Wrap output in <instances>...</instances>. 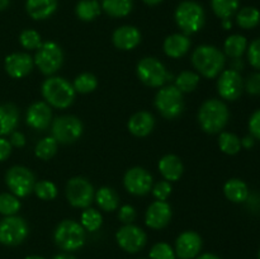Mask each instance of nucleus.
I'll use <instances>...</instances> for the list:
<instances>
[{
    "mask_svg": "<svg viewBox=\"0 0 260 259\" xmlns=\"http://www.w3.org/2000/svg\"><path fill=\"white\" fill-rule=\"evenodd\" d=\"M225 53L212 45H201L193 51L192 63L198 73L207 79L220 75L225 66Z\"/></svg>",
    "mask_w": 260,
    "mask_h": 259,
    "instance_id": "obj_1",
    "label": "nucleus"
},
{
    "mask_svg": "<svg viewBox=\"0 0 260 259\" xmlns=\"http://www.w3.org/2000/svg\"><path fill=\"white\" fill-rule=\"evenodd\" d=\"M229 108L220 99H207L198 111V122L207 134H218L229 122Z\"/></svg>",
    "mask_w": 260,
    "mask_h": 259,
    "instance_id": "obj_2",
    "label": "nucleus"
},
{
    "mask_svg": "<svg viewBox=\"0 0 260 259\" xmlns=\"http://www.w3.org/2000/svg\"><path fill=\"white\" fill-rule=\"evenodd\" d=\"M75 94L73 84L61 76H50L42 84V95L46 103L57 109L69 108L75 99Z\"/></svg>",
    "mask_w": 260,
    "mask_h": 259,
    "instance_id": "obj_3",
    "label": "nucleus"
},
{
    "mask_svg": "<svg viewBox=\"0 0 260 259\" xmlns=\"http://www.w3.org/2000/svg\"><path fill=\"white\" fill-rule=\"evenodd\" d=\"M175 22L184 35H194L203 28L206 13L201 4L193 0H184L177 7L174 13Z\"/></svg>",
    "mask_w": 260,
    "mask_h": 259,
    "instance_id": "obj_4",
    "label": "nucleus"
},
{
    "mask_svg": "<svg viewBox=\"0 0 260 259\" xmlns=\"http://www.w3.org/2000/svg\"><path fill=\"white\" fill-rule=\"evenodd\" d=\"M53 240L61 250L75 251L83 248L85 244L86 231L76 221L63 220L55 229Z\"/></svg>",
    "mask_w": 260,
    "mask_h": 259,
    "instance_id": "obj_5",
    "label": "nucleus"
},
{
    "mask_svg": "<svg viewBox=\"0 0 260 259\" xmlns=\"http://www.w3.org/2000/svg\"><path fill=\"white\" fill-rule=\"evenodd\" d=\"M155 107L164 118H177L184 109L183 93L175 85L161 86L155 96Z\"/></svg>",
    "mask_w": 260,
    "mask_h": 259,
    "instance_id": "obj_6",
    "label": "nucleus"
},
{
    "mask_svg": "<svg viewBox=\"0 0 260 259\" xmlns=\"http://www.w3.org/2000/svg\"><path fill=\"white\" fill-rule=\"evenodd\" d=\"M140 80L151 88H160L172 78L164 63L156 57H144L140 60L136 68Z\"/></svg>",
    "mask_w": 260,
    "mask_h": 259,
    "instance_id": "obj_7",
    "label": "nucleus"
},
{
    "mask_svg": "<svg viewBox=\"0 0 260 259\" xmlns=\"http://www.w3.org/2000/svg\"><path fill=\"white\" fill-rule=\"evenodd\" d=\"M33 61L41 73L45 75H53L62 66L63 52L57 43L48 41V42L42 43L40 48H37Z\"/></svg>",
    "mask_w": 260,
    "mask_h": 259,
    "instance_id": "obj_8",
    "label": "nucleus"
},
{
    "mask_svg": "<svg viewBox=\"0 0 260 259\" xmlns=\"http://www.w3.org/2000/svg\"><path fill=\"white\" fill-rule=\"evenodd\" d=\"M5 183L13 195L17 197H25L35 189L36 178L28 168L15 165L7 172Z\"/></svg>",
    "mask_w": 260,
    "mask_h": 259,
    "instance_id": "obj_9",
    "label": "nucleus"
},
{
    "mask_svg": "<svg viewBox=\"0 0 260 259\" xmlns=\"http://www.w3.org/2000/svg\"><path fill=\"white\" fill-rule=\"evenodd\" d=\"M83 123L75 116H60L52 122V137L57 144H73L83 135Z\"/></svg>",
    "mask_w": 260,
    "mask_h": 259,
    "instance_id": "obj_10",
    "label": "nucleus"
},
{
    "mask_svg": "<svg viewBox=\"0 0 260 259\" xmlns=\"http://www.w3.org/2000/svg\"><path fill=\"white\" fill-rule=\"evenodd\" d=\"M65 193L69 203L76 208H88L95 196L91 183L83 177L71 178L66 184Z\"/></svg>",
    "mask_w": 260,
    "mask_h": 259,
    "instance_id": "obj_11",
    "label": "nucleus"
},
{
    "mask_svg": "<svg viewBox=\"0 0 260 259\" xmlns=\"http://www.w3.org/2000/svg\"><path fill=\"white\" fill-rule=\"evenodd\" d=\"M28 236V225L19 216H5L0 221V244L15 246L22 244Z\"/></svg>",
    "mask_w": 260,
    "mask_h": 259,
    "instance_id": "obj_12",
    "label": "nucleus"
},
{
    "mask_svg": "<svg viewBox=\"0 0 260 259\" xmlns=\"http://www.w3.org/2000/svg\"><path fill=\"white\" fill-rule=\"evenodd\" d=\"M116 240L124 251L135 254L145 248L147 243V236L141 228L128 223L118 229L116 234Z\"/></svg>",
    "mask_w": 260,
    "mask_h": 259,
    "instance_id": "obj_13",
    "label": "nucleus"
},
{
    "mask_svg": "<svg viewBox=\"0 0 260 259\" xmlns=\"http://www.w3.org/2000/svg\"><path fill=\"white\" fill-rule=\"evenodd\" d=\"M217 91L225 101H236L244 91V79L240 73L233 69L223 70L217 80Z\"/></svg>",
    "mask_w": 260,
    "mask_h": 259,
    "instance_id": "obj_14",
    "label": "nucleus"
},
{
    "mask_svg": "<svg viewBox=\"0 0 260 259\" xmlns=\"http://www.w3.org/2000/svg\"><path fill=\"white\" fill-rule=\"evenodd\" d=\"M124 188L134 196H145L152 188V175L141 167L131 168L123 177Z\"/></svg>",
    "mask_w": 260,
    "mask_h": 259,
    "instance_id": "obj_15",
    "label": "nucleus"
},
{
    "mask_svg": "<svg viewBox=\"0 0 260 259\" xmlns=\"http://www.w3.org/2000/svg\"><path fill=\"white\" fill-rule=\"evenodd\" d=\"M202 238L196 231H184L175 240V255L180 259H193L202 249Z\"/></svg>",
    "mask_w": 260,
    "mask_h": 259,
    "instance_id": "obj_16",
    "label": "nucleus"
},
{
    "mask_svg": "<svg viewBox=\"0 0 260 259\" xmlns=\"http://www.w3.org/2000/svg\"><path fill=\"white\" fill-rule=\"evenodd\" d=\"M172 207L165 201H155L147 207L145 222L150 229L160 230L168 226L172 220Z\"/></svg>",
    "mask_w": 260,
    "mask_h": 259,
    "instance_id": "obj_17",
    "label": "nucleus"
},
{
    "mask_svg": "<svg viewBox=\"0 0 260 259\" xmlns=\"http://www.w3.org/2000/svg\"><path fill=\"white\" fill-rule=\"evenodd\" d=\"M35 61L33 57L24 52L10 53L5 57L4 66L8 75L14 79H22L32 71Z\"/></svg>",
    "mask_w": 260,
    "mask_h": 259,
    "instance_id": "obj_18",
    "label": "nucleus"
},
{
    "mask_svg": "<svg viewBox=\"0 0 260 259\" xmlns=\"http://www.w3.org/2000/svg\"><path fill=\"white\" fill-rule=\"evenodd\" d=\"M25 122L33 130H43L47 128L52 122V111L51 107L46 102H36L28 108Z\"/></svg>",
    "mask_w": 260,
    "mask_h": 259,
    "instance_id": "obj_19",
    "label": "nucleus"
},
{
    "mask_svg": "<svg viewBox=\"0 0 260 259\" xmlns=\"http://www.w3.org/2000/svg\"><path fill=\"white\" fill-rule=\"evenodd\" d=\"M112 40L114 46L119 50L131 51L141 42V33L134 25H122L114 30Z\"/></svg>",
    "mask_w": 260,
    "mask_h": 259,
    "instance_id": "obj_20",
    "label": "nucleus"
},
{
    "mask_svg": "<svg viewBox=\"0 0 260 259\" xmlns=\"http://www.w3.org/2000/svg\"><path fill=\"white\" fill-rule=\"evenodd\" d=\"M127 127L134 136L145 137L151 134L154 130L155 118L150 112L140 111L129 118Z\"/></svg>",
    "mask_w": 260,
    "mask_h": 259,
    "instance_id": "obj_21",
    "label": "nucleus"
},
{
    "mask_svg": "<svg viewBox=\"0 0 260 259\" xmlns=\"http://www.w3.org/2000/svg\"><path fill=\"white\" fill-rule=\"evenodd\" d=\"M190 42L189 37L184 33H174L165 38L164 41V52L167 56L173 58H179L184 56L189 51Z\"/></svg>",
    "mask_w": 260,
    "mask_h": 259,
    "instance_id": "obj_22",
    "label": "nucleus"
},
{
    "mask_svg": "<svg viewBox=\"0 0 260 259\" xmlns=\"http://www.w3.org/2000/svg\"><path fill=\"white\" fill-rule=\"evenodd\" d=\"M159 170L161 173L162 178L168 182H177L180 179L184 172V165L182 160L177 155H165L159 161Z\"/></svg>",
    "mask_w": 260,
    "mask_h": 259,
    "instance_id": "obj_23",
    "label": "nucleus"
},
{
    "mask_svg": "<svg viewBox=\"0 0 260 259\" xmlns=\"http://www.w3.org/2000/svg\"><path fill=\"white\" fill-rule=\"evenodd\" d=\"M57 9V0H27L25 10L35 20H43L50 18Z\"/></svg>",
    "mask_w": 260,
    "mask_h": 259,
    "instance_id": "obj_24",
    "label": "nucleus"
},
{
    "mask_svg": "<svg viewBox=\"0 0 260 259\" xmlns=\"http://www.w3.org/2000/svg\"><path fill=\"white\" fill-rule=\"evenodd\" d=\"M19 123V112L12 103L0 104V136L10 135Z\"/></svg>",
    "mask_w": 260,
    "mask_h": 259,
    "instance_id": "obj_25",
    "label": "nucleus"
},
{
    "mask_svg": "<svg viewBox=\"0 0 260 259\" xmlns=\"http://www.w3.org/2000/svg\"><path fill=\"white\" fill-rule=\"evenodd\" d=\"M223 193L226 198L234 203H243L249 198V188L244 180L233 178L223 185Z\"/></svg>",
    "mask_w": 260,
    "mask_h": 259,
    "instance_id": "obj_26",
    "label": "nucleus"
},
{
    "mask_svg": "<svg viewBox=\"0 0 260 259\" xmlns=\"http://www.w3.org/2000/svg\"><path fill=\"white\" fill-rule=\"evenodd\" d=\"M94 198H95L96 205L99 206V208L106 211V212L116 211L119 206V197L113 188H109V187L99 188V189L95 192Z\"/></svg>",
    "mask_w": 260,
    "mask_h": 259,
    "instance_id": "obj_27",
    "label": "nucleus"
},
{
    "mask_svg": "<svg viewBox=\"0 0 260 259\" xmlns=\"http://www.w3.org/2000/svg\"><path fill=\"white\" fill-rule=\"evenodd\" d=\"M102 9L112 18H123L132 12L134 0H102Z\"/></svg>",
    "mask_w": 260,
    "mask_h": 259,
    "instance_id": "obj_28",
    "label": "nucleus"
},
{
    "mask_svg": "<svg viewBox=\"0 0 260 259\" xmlns=\"http://www.w3.org/2000/svg\"><path fill=\"white\" fill-rule=\"evenodd\" d=\"M248 50V41L243 35H231L223 43L225 55L231 58H240Z\"/></svg>",
    "mask_w": 260,
    "mask_h": 259,
    "instance_id": "obj_29",
    "label": "nucleus"
},
{
    "mask_svg": "<svg viewBox=\"0 0 260 259\" xmlns=\"http://www.w3.org/2000/svg\"><path fill=\"white\" fill-rule=\"evenodd\" d=\"M102 12V7L98 0H80L75 7L78 18L84 22H91Z\"/></svg>",
    "mask_w": 260,
    "mask_h": 259,
    "instance_id": "obj_30",
    "label": "nucleus"
},
{
    "mask_svg": "<svg viewBox=\"0 0 260 259\" xmlns=\"http://www.w3.org/2000/svg\"><path fill=\"white\" fill-rule=\"evenodd\" d=\"M236 23L243 29H253L260 23V12L254 7H245L238 10Z\"/></svg>",
    "mask_w": 260,
    "mask_h": 259,
    "instance_id": "obj_31",
    "label": "nucleus"
},
{
    "mask_svg": "<svg viewBox=\"0 0 260 259\" xmlns=\"http://www.w3.org/2000/svg\"><path fill=\"white\" fill-rule=\"evenodd\" d=\"M240 7V0H211V8L218 18L231 19Z\"/></svg>",
    "mask_w": 260,
    "mask_h": 259,
    "instance_id": "obj_32",
    "label": "nucleus"
},
{
    "mask_svg": "<svg viewBox=\"0 0 260 259\" xmlns=\"http://www.w3.org/2000/svg\"><path fill=\"white\" fill-rule=\"evenodd\" d=\"M103 223V217L99 211L95 208H85L81 213L80 217V225L83 226L84 230L89 231V233H94V231L99 230Z\"/></svg>",
    "mask_w": 260,
    "mask_h": 259,
    "instance_id": "obj_33",
    "label": "nucleus"
},
{
    "mask_svg": "<svg viewBox=\"0 0 260 259\" xmlns=\"http://www.w3.org/2000/svg\"><path fill=\"white\" fill-rule=\"evenodd\" d=\"M200 84V75L194 71H183L175 78V86L182 93H190L196 90Z\"/></svg>",
    "mask_w": 260,
    "mask_h": 259,
    "instance_id": "obj_34",
    "label": "nucleus"
},
{
    "mask_svg": "<svg viewBox=\"0 0 260 259\" xmlns=\"http://www.w3.org/2000/svg\"><path fill=\"white\" fill-rule=\"evenodd\" d=\"M218 146L222 152L228 155H235L241 150V140L231 132H221L218 137Z\"/></svg>",
    "mask_w": 260,
    "mask_h": 259,
    "instance_id": "obj_35",
    "label": "nucleus"
},
{
    "mask_svg": "<svg viewBox=\"0 0 260 259\" xmlns=\"http://www.w3.org/2000/svg\"><path fill=\"white\" fill-rule=\"evenodd\" d=\"M57 141L52 136L45 137L36 145V156L41 160H50L51 157L55 156L56 151H57Z\"/></svg>",
    "mask_w": 260,
    "mask_h": 259,
    "instance_id": "obj_36",
    "label": "nucleus"
},
{
    "mask_svg": "<svg viewBox=\"0 0 260 259\" xmlns=\"http://www.w3.org/2000/svg\"><path fill=\"white\" fill-rule=\"evenodd\" d=\"M73 86L76 93L88 94L95 90L96 86H98V80H96L95 75H93V74L83 73L76 76Z\"/></svg>",
    "mask_w": 260,
    "mask_h": 259,
    "instance_id": "obj_37",
    "label": "nucleus"
},
{
    "mask_svg": "<svg viewBox=\"0 0 260 259\" xmlns=\"http://www.w3.org/2000/svg\"><path fill=\"white\" fill-rule=\"evenodd\" d=\"M20 210V202L13 193L0 195V213L4 216H14Z\"/></svg>",
    "mask_w": 260,
    "mask_h": 259,
    "instance_id": "obj_38",
    "label": "nucleus"
},
{
    "mask_svg": "<svg viewBox=\"0 0 260 259\" xmlns=\"http://www.w3.org/2000/svg\"><path fill=\"white\" fill-rule=\"evenodd\" d=\"M33 192L36 193L38 198L43 201H51L53 198H56L57 196V187L55 185V183L51 182V180H40L35 184V189Z\"/></svg>",
    "mask_w": 260,
    "mask_h": 259,
    "instance_id": "obj_39",
    "label": "nucleus"
},
{
    "mask_svg": "<svg viewBox=\"0 0 260 259\" xmlns=\"http://www.w3.org/2000/svg\"><path fill=\"white\" fill-rule=\"evenodd\" d=\"M19 42L25 50H37L42 45L41 35L35 29H24L19 36Z\"/></svg>",
    "mask_w": 260,
    "mask_h": 259,
    "instance_id": "obj_40",
    "label": "nucleus"
},
{
    "mask_svg": "<svg viewBox=\"0 0 260 259\" xmlns=\"http://www.w3.org/2000/svg\"><path fill=\"white\" fill-rule=\"evenodd\" d=\"M175 251L168 243H157L150 250V259H175Z\"/></svg>",
    "mask_w": 260,
    "mask_h": 259,
    "instance_id": "obj_41",
    "label": "nucleus"
},
{
    "mask_svg": "<svg viewBox=\"0 0 260 259\" xmlns=\"http://www.w3.org/2000/svg\"><path fill=\"white\" fill-rule=\"evenodd\" d=\"M173 187L170 184V182L168 180H161V182H157L154 187L151 188L152 196L156 198V201H167L168 197L172 195Z\"/></svg>",
    "mask_w": 260,
    "mask_h": 259,
    "instance_id": "obj_42",
    "label": "nucleus"
},
{
    "mask_svg": "<svg viewBox=\"0 0 260 259\" xmlns=\"http://www.w3.org/2000/svg\"><path fill=\"white\" fill-rule=\"evenodd\" d=\"M248 61L255 70L260 71V38L254 40L248 46Z\"/></svg>",
    "mask_w": 260,
    "mask_h": 259,
    "instance_id": "obj_43",
    "label": "nucleus"
},
{
    "mask_svg": "<svg viewBox=\"0 0 260 259\" xmlns=\"http://www.w3.org/2000/svg\"><path fill=\"white\" fill-rule=\"evenodd\" d=\"M244 90L248 91L250 95H260V73L250 74L244 81Z\"/></svg>",
    "mask_w": 260,
    "mask_h": 259,
    "instance_id": "obj_44",
    "label": "nucleus"
},
{
    "mask_svg": "<svg viewBox=\"0 0 260 259\" xmlns=\"http://www.w3.org/2000/svg\"><path fill=\"white\" fill-rule=\"evenodd\" d=\"M118 218L124 225L132 223L135 221V218H136V210L131 205L122 206L118 211Z\"/></svg>",
    "mask_w": 260,
    "mask_h": 259,
    "instance_id": "obj_45",
    "label": "nucleus"
},
{
    "mask_svg": "<svg viewBox=\"0 0 260 259\" xmlns=\"http://www.w3.org/2000/svg\"><path fill=\"white\" fill-rule=\"evenodd\" d=\"M249 131L255 140H260V109H256L249 118Z\"/></svg>",
    "mask_w": 260,
    "mask_h": 259,
    "instance_id": "obj_46",
    "label": "nucleus"
},
{
    "mask_svg": "<svg viewBox=\"0 0 260 259\" xmlns=\"http://www.w3.org/2000/svg\"><path fill=\"white\" fill-rule=\"evenodd\" d=\"M12 154V145H10L9 140L0 137V161H4Z\"/></svg>",
    "mask_w": 260,
    "mask_h": 259,
    "instance_id": "obj_47",
    "label": "nucleus"
},
{
    "mask_svg": "<svg viewBox=\"0 0 260 259\" xmlns=\"http://www.w3.org/2000/svg\"><path fill=\"white\" fill-rule=\"evenodd\" d=\"M9 142H10V145H12V146L23 147L25 145L24 135H23L22 132H19V131H13L12 134H10Z\"/></svg>",
    "mask_w": 260,
    "mask_h": 259,
    "instance_id": "obj_48",
    "label": "nucleus"
},
{
    "mask_svg": "<svg viewBox=\"0 0 260 259\" xmlns=\"http://www.w3.org/2000/svg\"><path fill=\"white\" fill-rule=\"evenodd\" d=\"M255 145V139H254L251 135L245 136L244 139H241V147H245V149H251V147Z\"/></svg>",
    "mask_w": 260,
    "mask_h": 259,
    "instance_id": "obj_49",
    "label": "nucleus"
},
{
    "mask_svg": "<svg viewBox=\"0 0 260 259\" xmlns=\"http://www.w3.org/2000/svg\"><path fill=\"white\" fill-rule=\"evenodd\" d=\"M233 60H234V62H233V66H231V69H233V70H236V71H240L244 66L241 58H233Z\"/></svg>",
    "mask_w": 260,
    "mask_h": 259,
    "instance_id": "obj_50",
    "label": "nucleus"
},
{
    "mask_svg": "<svg viewBox=\"0 0 260 259\" xmlns=\"http://www.w3.org/2000/svg\"><path fill=\"white\" fill-rule=\"evenodd\" d=\"M197 259H221V258L216 255V254L205 253V254H201L200 256H197Z\"/></svg>",
    "mask_w": 260,
    "mask_h": 259,
    "instance_id": "obj_51",
    "label": "nucleus"
},
{
    "mask_svg": "<svg viewBox=\"0 0 260 259\" xmlns=\"http://www.w3.org/2000/svg\"><path fill=\"white\" fill-rule=\"evenodd\" d=\"M52 259H76L74 255H70V254H57V255L53 256Z\"/></svg>",
    "mask_w": 260,
    "mask_h": 259,
    "instance_id": "obj_52",
    "label": "nucleus"
},
{
    "mask_svg": "<svg viewBox=\"0 0 260 259\" xmlns=\"http://www.w3.org/2000/svg\"><path fill=\"white\" fill-rule=\"evenodd\" d=\"M146 5H150V7H155V5H159L162 0H142Z\"/></svg>",
    "mask_w": 260,
    "mask_h": 259,
    "instance_id": "obj_53",
    "label": "nucleus"
},
{
    "mask_svg": "<svg viewBox=\"0 0 260 259\" xmlns=\"http://www.w3.org/2000/svg\"><path fill=\"white\" fill-rule=\"evenodd\" d=\"M222 27L225 28V29H231V27H233L231 19H222Z\"/></svg>",
    "mask_w": 260,
    "mask_h": 259,
    "instance_id": "obj_54",
    "label": "nucleus"
},
{
    "mask_svg": "<svg viewBox=\"0 0 260 259\" xmlns=\"http://www.w3.org/2000/svg\"><path fill=\"white\" fill-rule=\"evenodd\" d=\"M9 5V0H0V10H4Z\"/></svg>",
    "mask_w": 260,
    "mask_h": 259,
    "instance_id": "obj_55",
    "label": "nucleus"
},
{
    "mask_svg": "<svg viewBox=\"0 0 260 259\" xmlns=\"http://www.w3.org/2000/svg\"><path fill=\"white\" fill-rule=\"evenodd\" d=\"M24 259H46V258H43V256H41V255H28V256H25Z\"/></svg>",
    "mask_w": 260,
    "mask_h": 259,
    "instance_id": "obj_56",
    "label": "nucleus"
},
{
    "mask_svg": "<svg viewBox=\"0 0 260 259\" xmlns=\"http://www.w3.org/2000/svg\"><path fill=\"white\" fill-rule=\"evenodd\" d=\"M258 259H260V249H259V253H258Z\"/></svg>",
    "mask_w": 260,
    "mask_h": 259,
    "instance_id": "obj_57",
    "label": "nucleus"
}]
</instances>
